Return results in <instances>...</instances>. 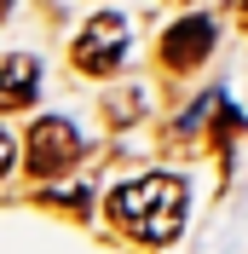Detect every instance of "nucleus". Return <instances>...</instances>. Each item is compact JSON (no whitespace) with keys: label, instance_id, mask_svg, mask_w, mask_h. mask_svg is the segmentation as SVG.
<instances>
[{"label":"nucleus","instance_id":"obj_1","mask_svg":"<svg viewBox=\"0 0 248 254\" xmlns=\"http://www.w3.org/2000/svg\"><path fill=\"white\" fill-rule=\"evenodd\" d=\"M110 214L122 225L133 243H168L179 237V225H185V179L173 174H144L133 185L110 190Z\"/></svg>","mask_w":248,"mask_h":254},{"label":"nucleus","instance_id":"obj_2","mask_svg":"<svg viewBox=\"0 0 248 254\" xmlns=\"http://www.w3.org/2000/svg\"><path fill=\"white\" fill-rule=\"evenodd\" d=\"M23 162H29L35 179H58L81 162V133L63 116H41L29 122V139H23Z\"/></svg>","mask_w":248,"mask_h":254},{"label":"nucleus","instance_id":"obj_3","mask_svg":"<svg viewBox=\"0 0 248 254\" xmlns=\"http://www.w3.org/2000/svg\"><path fill=\"white\" fill-rule=\"evenodd\" d=\"M127 52V17L122 12H98L87 29L75 35V47H69V64H75L81 75H110Z\"/></svg>","mask_w":248,"mask_h":254},{"label":"nucleus","instance_id":"obj_4","mask_svg":"<svg viewBox=\"0 0 248 254\" xmlns=\"http://www.w3.org/2000/svg\"><path fill=\"white\" fill-rule=\"evenodd\" d=\"M208 52H214V17H179L162 35V64L168 69H196Z\"/></svg>","mask_w":248,"mask_h":254},{"label":"nucleus","instance_id":"obj_5","mask_svg":"<svg viewBox=\"0 0 248 254\" xmlns=\"http://www.w3.org/2000/svg\"><path fill=\"white\" fill-rule=\"evenodd\" d=\"M35 87H41V64L29 52H0V110L35 104Z\"/></svg>","mask_w":248,"mask_h":254},{"label":"nucleus","instance_id":"obj_6","mask_svg":"<svg viewBox=\"0 0 248 254\" xmlns=\"http://www.w3.org/2000/svg\"><path fill=\"white\" fill-rule=\"evenodd\" d=\"M139 104H144L139 93H116V98L104 104V116H110L116 127H127V122H139Z\"/></svg>","mask_w":248,"mask_h":254},{"label":"nucleus","instance_id":"obj_7","mask_svg":"<svg viewBox=\"0 0 248 254\" xmlns=\"http://www.w3.org/2000/svg\"><path fill=\"white\" fill-rule=\"evenodd\" d=\"M12 156H17V144L6 139V133H0V174H6V168H12Z\"/></svg>","mask_w":248,"mask_h":254}]
</instances>
